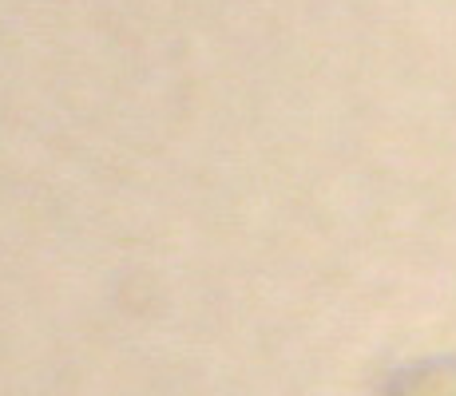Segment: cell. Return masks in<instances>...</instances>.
Wrapping results in <instances>:
<instances>
[{
	"label": "cell",
	"instance_id": "cell-1",
	"mask_svg": "<svg viewBox=\"0 0 456 396\" xmlns=\"http://www.w3.org/2000/svg\"><path fill=\"white\" fill-rule=\"evenodd\" d=\"M385 396H456V357L409 365L389 381Z\"/></svg>",
	"mask_w": 456,
	"mask_h": 396
}]
</instances>
